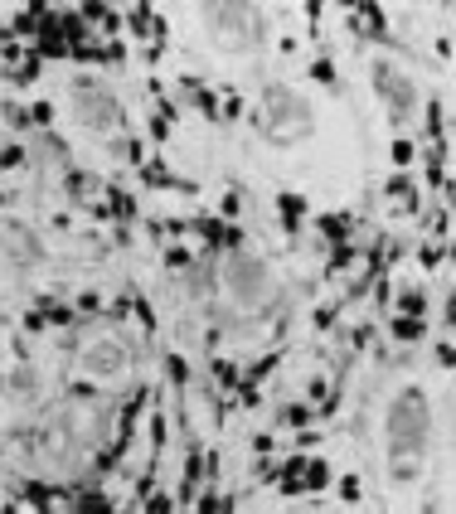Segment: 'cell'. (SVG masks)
<instances>
[{
    "instance_id": "42",
    "label": "cell",
    "mask_w": 456,
    "mask_h": 514,
    "mask_svg": "<svg viewBox=\"0 0 456 514\" xmlns=\"http://www.w3.org/2000/svg\"><path fill=\"white\" fill-rule=\"evenodd\" d=\"M165 262H170V267H189L194 257H189V247H165Z\"/></svg>"
},
{
    "instance_id": "34",
    "label": "cell",
    "mask_w": 456,
    "mask_h": 514,
    "mask_svg": "<svg viewBox=\"0 0 456 514\" xmlns=\"http://www.w3.org/2000/svg\"><path fill=\"white\" fill-rule=\"evenodd\" d=\"M29 122H34V127H54V102H34V107H29Z\"/></svg>"
},
{
    "instance_id": "43",
    "label": "cell",
    "mask_w": 456,
    "mask_h": 514,
    "mask_svg": "<svg viewBox=\"0 0 456 514\" xmlns=\"http://www.w3.org/2000/svg\"><path fill=\"white\" fill-rule=\"evenodd\" d=\"M102 316H107V321H127V316H132V301H127V296H122V301H112Z\"/></svg>"
},
{
    "instance_id": "50",
    "label": "cell",
    "mask_w": 456,
    "mask_h": 514,
    "mask_svg": "<svg viewBox=\"0 0 456 514\" xmlns=\"http://www.w3.org/2000/svg\"><path fill=\"white\" fill-rule=\"evenodd\" d=\"M437 364H442V369H452V340H442V345H437Z\"/></svg>"
},
{
    "instance_id": "2",
    "label": "cell",
    "mask_w": 456,
    "mask_h": 514,
    "mask_svg": "<svg viewBox=\"0 0 456 514\" xmlns=\"http://www.w3.org/2000/svg\"><path fill=\"white\" fill-rule=\"evenodd\" d=\"M223 277H228V291H233L238 306H258V301L267 296V267L253 262V257H233Z\"/></svg>"
},
{
    "instance_id": "41",
    "label": "cell",
    "mask_w": 456,
    "mask_h": 514,
    "mask_svg": "<svg viewBox=\"0 0 456 514\" xmlns=\"http://www.w3.org/2000/svg\"><path fill=\"white\" fill-rule=\"evenodd\" d=\"M292 441L301 446V451H311V446H321V432H316V427H301V432H296Z\"/></svg>"
},
{
    "instance_id": "51",
    "label": "cell",
    "mask_w": 456,
    "mask_h": 514,
    "mask_svg": "<svg viewBox=\"0 0 456 514\" xmlns=\"http://www.w3.org/2000/svg\"><path fill=\"white\" fill-rule=\"evenodd\" d=\"M5 39H10V29H5V25H0V44H5Z\"/></svg>"
},
{
    "instance_id": "16",
    "label": "cell",
    "mask_w": 456,
    "mask_h": 514,
    "mask_svg": "<svg viewBox=\"0 0 456 514\" xmlns=\"http://www.w3.org/2000/svg\"><path fill=\"white\" fill-rule=\"evenodd\" d=\"M330 476H335V471H330V461H306V471H301V490H325L330 486Z\"/></svg>"
},
{
    "instance_id": "25",
    "label": "cell",
    "mask_w": 456,
    "mask_h": 514,
    "mask_svg": "<svg viewBox=\"0 0 456 514\" xmlns=\"http://www.w3.org/2000/svg\"><path fill=\"white\" fill-rule=\"evenodd\" d=\"M233 403H238V407H258V403H263V388H258V383H248V379H238Z\"/></svg>"
},
{
    "instance_id": "36",
    "label": "cell",
    "mask_w": 456,
    "mask_h": 514,
    "mask_svg": "<svg viewBox=\"0 0 456 514\" xmlns=\"http://www.w3.org/2000/svg\"><path fill=\"white\" fill-rule=\"evenodd\" d=\"M306 398H311V403H330V383L311 379V383H306Z\"/></svg>"
},
{
    "instance_id": "17",
    "label": "cell",
    "mask_w": 456,
    "mask_h": 514,
    "mask_svg": "<svg viewBox=\"0 0 456 514\" xmlns=\"http://www.w3.org/2000/svg\"><path fill=\"white\" fill-rule=\"evenodd\" d=\"M359 247H364V243H340L335 252H330V267H325V277H340L345 267H354V262H359Z\"/></svg>"
},
{
    "instance_id": "22",
    "label": "cell",
    "mask_w": 456,
    "mask_h": 514,
    "mask_svg": "<svg viewBox=\"0 0 456 514\" xmlns=\"http://www.w3.org/2000/svg\"><path fill=\"white\" fill-rule=\"evenodd\" d=\"M39 68H44V63H39V58H25V63H20V68H10V87H29V82L39 78Z\"/></svg>"
},
{
    "instance_id": "8",
    "label": "cell",
    "mask_w": 456,
    "mask_h": 514,
    "mask_svg": "<svg viewBox=\"0 0 456 514\" xmlns=\"http://www.w3.org/2000/svg\"><path fill=\"white\" fill-rule=\"evenodd\" d=\"M141 180H146L151 190H180V194H194V185H185L180 175H170V170H165V161L141 165Z\"/></svg>"
},
{
    "instance_id": "1",
    "label": "cell",
    "mask_w": 456,
    "mask_h": 514,
    "mask_svg": "<svg viewBox=\"0 0 456 514\" xmlns=\"http://www.w3.org/2000/svg\"><path fill=\"white\" fill-rule=\"evenodd\" d=\"M432 432V407L423 388H403L388 407V437H393V461H413L428 446Z\"/></svg>"
},
{
    "instance_id": "20",
    "label": "cell",
    "mask_w": 456,
    "mask_h": 514,
    "mask_svg": "<svg viewBox=\"0 0 456 514\" xmlns=\"http://www.w3.org/2000/svg\"><path fill=\"white\" fill-rule=\"evenodd\" d=\"M423 330H428V325L413 321V316H393V325H388V335L403 340V345H408V340H423Z\"/></svg>"
},
{
    "instance_id": "45",
    "label": "cell",
    "mask_w": 456,
    "mask_h": 514,
    "mask_svg": "<svg viewBox=\"0 0 456 514\" xmlns=\"http://www.w3.org/2000/svg\"><path fill=\"white\" fill-rule=\"evenodd\" d=\"M218 117H223V122H238L243 117V97H228V102L218 107Z\"/></svg>"
},
{
    "instance_id": "29",
    "label": "cell",
    "mask_w": 456,
    "mask_h": 514,
    "mask_svg": "<svg viewBox=\"0 0 456 514\" xmlns=\"http://www.w3.org/2000/svg\"><path fill=\"white\" fill-rule=\"evenodd\" d=\"M218 214H223V223H233V218L243 214V194H238V190H228L223 199H218Z\"/></svg>"
},
{
    "instance_id": "19",
    "label": "cell",
    "mask_w": 456,
    "mask_h": 514,
    "mask_svg": "<svg viewBox=\"0 0 456 514\" xmlns=\"http://www.w3.org/2000/svg\"><path fill=\"white\" fill-rule=\"evenodd\" d=\"M146 432H151V456H161L165 446H170V422H165V412H151Z\"/></svg>"
},
{
    "instance_id": "31",
    "label": "cell",
    "mask_w": 456,
    "mask_h": 514,
    "mask_svg": "<svg viewBox=\"0 0 456 514\" xmlns=\"http://www.w3.org/2000/svg\"><path fill=\"white\" fill-rule=\"evenodd\" d=\"M146 514H175V495H165V490L146 495Z\"/></svg>"
},
{
    "instance_id": "24",
    "label": "cell",
    "mask_w": 456,
    "mask_h": 514,
    "mask_svg": "<svg viewBox=\"0 0 456 514\" xmlns=\"http://www.w3.org/2000/svg\"><path fill=\"white\" fill-rule=\"evenodd\" d=\"M97 190V180L92 175H83V170H68V199H83V194Z\"/></svg>"
},
{
    "instance_id": "39",
    "label": "cell",
    "mask_w": 456,
    "mask_h": 514,
    "mask_svg": "<svg viewBox=\"0 0 456 514\" xmlns=\"http://www.w3.org/2000/svg\"><path fill=\"white\" fill-rule=\"evenodd\" d=\"M418 262H423V267H437V262H447V247H423V252H418Z\"/></svg>"
},
{
    "instance_id": "10",
    "label": "cell",
    "mask_w": 456,
    "mask_h": 514,
    "mask_svg": "<svg viewBox=\"0 0 456 514\" xmlns=\"http://www.w3.org/2000/svg\"><path fill=\"white\" fill-rule=\"evenodd\" d=\"M102 214L117 218V223H132V218H136V194H127V190H117V185H112V190H107V204H102Z\"/></svg>"
},
{
    "instance_id": "26",
    "label": "cell",
    "mask_w": 456,
    "mask_h": 514,
    "mask_svg": "<svg viewBox=\"0 0 456 514\" xmlns=\"http://www.w3.org/2000/svg\"><path fill=\"white\" fill-rule=\"evenodd\" d=\"M165 374L175 379V388H185V383H189V364H185V354H165Z\"/></svg>"
},
{
    "instance_id": "4",
    "label": "cell",
    "mask_w": 456,
    "mask_h": 514,
    "mask_svg": "<svg viewBox=\"0 0 456 514\" xmlns=\"http://www.w3.org/2000/svg\"><path fill=\"white\" fill-rule=\"evenodd\" d=\"M189 233H194V238H204L209 247H228V252H238V247L248 243L238 223H223V218H209V214L189 218Z\"/></svg>"
},
{
    "instance_id": "23",
    "label": "cell",
    "mask_w": 456,
    "mask_h": 514,
    "mask_svg": "<svg viewBox=\"0 0 456 514\" xmlns=\"http://www.w3.org/2000/svg\"><path fill=\"white\" fill-rule=\"evenodd\" d=\"M238 364H233V359H214V383L218 388H238Z\"/></svg>"
},
{
    "instance_id": "13",
    "label": "cell",
    "mask_w": 456,
    "mask_h": 514,
    "mask_svg": "<svg viewBox=\"0 0 456 514\" xmlns=\"http://www.w3.org/2000/svg\"><path fill=\"white\" fill-rule=\"evenodd\" d=\"M277 209H282V228H287V233H301L306 199H301V194H282V199H277Z\"/></svg>"
},
{
    "instance_id": "12",
    "label": "cell",
    "mask_w": 456,
    "mask_h": 514,
    "mask_svg": "<svg viewBox=\"0 0 456 514\" xmlns=\"http://www.w3.org/2000/svg\"><path fill=\"white\" fill-rule=\"evenodd\" d=\"M44 15H49V5H39V0H34V5H25V10L15 15V25H10V39H15V34H39Z\"/></svg>"
},
{
    "instance_id": "15",
    "label": "cell",
    "mask_w": 456,
    "mask_h": 514,
    "mask_svg": "<svg viewBox=\"0 0 456 514\" xmlns=\"http://www.w3.org/2000/svg\"><path fill=\"white\" fill-rule=\"evenodd\" d=\"M423 311H428V296H423L418 287L398 291V301H393V316H413V321H423Z\"/></svg>"
},
{
    "instance_id": "28",
    "label": "cell",
    "mask_w": 456,
    "mask_h": 514,
    "mask_svg": "<svg viewBox=\"0 0 456 514\" xmlns=\"http://www.w3.org/2000/svg\"><path fill=\"white\" fill-rule=\"evenodd\" d=\"M442 122H447V107H442V102H428V136H437V141H442V136H447V127H442Z\"/></svg>"
},
{
    "instance_id": "37",
    "label": "cell",
    "mask_w": 456,
    "mask_h": 514,
    "mask_svg": "<svg viewBox=\"0 0 456 514\" xmlns=\"http://www.w3.org/2000/svg\"><path fill=\"white\" fill-rule=\"evenodd\" d=\"M340 306H345V301H335V306H321V311H316V330H330V325H335V316H340Z\"/></svg>"
},
{
    "instance_id": "27",
    "label": "cell",
    "mask_w": 456,
    "mask_h": 514,
    "mask_svg": "<svg viewBox=\"0 0 456 514\" xmlns=\"http://www.w3.org/2000/svg\"><path fill=\"white\" fill-rule=\"evenodd\" d=\"M277 364H282V354H263V359H258L253 369H248V383H263V379L272 374V369H277Z\"/></svg>"
},
{
    "instance_id": "11",
    "label": "cell",
    "mask_w": 456,
    "mask_h": 514,
    "mask_svg": "<svg viewBox=\"0 0 456 514\" xmlns=\"http://www.w3.org/2000/svg\"><path fill=\"white\" fill-rule=\"evenodd\" d=\"M39 316H44V325L49 330H68V325H78V316L68 311V306H58V301H49V296H39V306H34Z\"/></svg>"
},
{
    "instance_id": "44",
    "label": "cell",
    "mask_w": 456,
    "mask_h": 514,
    "mask_svg": "<svg viewBox=\"0 0 456 514\" xmlns=\"http://www.w3.org/2000/svg\"><path fill=\"white\" fill-rule=\"evenodd\" d=\"M78 311H83V316H97V311H102L97 291H83V296H78Z\"/></svg>"
},
{
    "instance_id": "9",
    "label": "cell",
    "mask_w": 456,
    "mask_h": 514,
    "mask_svg": "<svg viewBox=\"0 0 456 514\" xmlns=\"http://www.w3.org/2000/svg\"><path fill=\"white\" fill-rule=\"evenodd\" d=\"M316 228H321V238H325L330 247L354 243V218H349V214H325L321 223H316Z\"/></svg>"
},
{
    "instance_id": "18",
    "label": "cell",
    "mask_w": 456,
    "mask_h": 514,
    "mask_svg": "<svg viewBox=\"0 0 456 514\" xmlns=\"http://www.w3.org/2000/svg\"><path fill=\"white\" fill-rule=\"evenodd\" d=\"M122 25L132 29V34H151V25H156V10H151V5H132V10L122 15Z\"/></svg>"
},
{
    "instance_id": "47",
    "label": "cell",
    "mask_w": 456,
    "mask_h": 514,
    "mask_svg": "<svg viewBox=\"0 0 456 514\" xmlns=\"http://www.w3.org/2000/svg\"><path fill=\"white\" fill-rule=\"evenodd\" d=\"M25 330H29V335H44L49 325H44V316H39V311H29V316H25Z\"/></svg>"
},
{
    "instance_id": "30",
    "label": "cell",
    "mask_w": 456,
    "mask_h": 514,
    "mask_svg": "<svg viewBox=\"0 0 456 514\" xmlns=\"http://www.w3.org/2000/svg\"><path fill=\"white\" fill-rule=\"evenodd\" d=\"M311 78L321 82V87H335V82H340V78H335V63H330V58H316V63H311Z\"/></svg>"
},
{
    "instance_id": "14",
    "label": "cell",
    "mask_w": 456,
    "mask_h": 514,
    "mask_svg": "<svg viewBox=\"0 0 456 514\" xmlns=\"http://www.w3.org/2000/svg\"><path fill=\"white\" fill-rule=\"evenodd\" d=\"M383 190H388V199H398V209L403 214H413V209H418V190H413V180H408V175H393V180H388V185H383Z\"/></svg>"
},
{
    "instance_id": "48",
    "label": "cell",
    "mask_w": 456,
    "mask_h": 514,
    "mask_svg": "<svg viewBox=\"0 0 456 514\" xmlns=\"http://www.w3.org/2000/svg\"><path fill=\"white\" fill-rule=\"evenodd\" d=\"M340 495H345V500H359V476H345V481H340Z\"/></svg>"
},
{
    "instance_id": "32",
    "label": "cell",
    "mask_w": 456,
    "mask_h": 514,
    "mask_svg": "<svg viewBox=\"0 0 456 514\" xmlns=\"http://www.w3.org/2000/svg\"><path fill=\"white\" fill-rule=\"evenodd\" d=\"M20 58H25V44H20V39H5V44H0V63H5V68H20Z\"/></svg>"
},
{
    "instance_id": "38",
    "label": "cell",
    "mask_w": 456,
    "mask_h": 514,
    "mask_svg": "<svg viewBox=\"0 0 456 514\" xmlns=\"http://www.w3.org/2000/svg\"><path fill=\"white\" fill-rule=\"evenodd\" d=\"M301 471H306V456H287L282 461V481H301Z\"/></svg>"
},
{
    "instance_id": "21",
    "label": "cell",
    "mask_w": 456,
    "mask_h": 514,
    "mask_svg": "<svg viewBox=\"0 0 456 514\" xmlns=\"http://www.w3.org/2000/svg\"><path fill=\"white\" fill-rule=\"evenodd\" d=\"M277 422H287V427L301 432V427H311V407H306V403H287L282 412H277Z\"/></svg>"
},
{
    "instance_id": "5",
    "label": "cell",
    "mask_w": 456,
    "mask_h": 514,
    "mask_svg": "<svg viewBox=\"0 0 456 514\" xmlns=\"http://www.w3.org/2000/svg\"><path fill=\"white\" fill-rule=\"evenodd\" d=\"M267 122L272 127H306L311 112H306V102L292 97L287 87H267Z\"/></svg>"
},
{
    "instance_id": "6",
    "label": "cell",
    "mask_w": 456,
    "mask_h": 514,
    "mask_svg": "<svg viewBox=\"0 0 456 514\" xmlns=\"http://www.w3.org/2000/svg\"><path fill=\"white\" fill-rule=\"evenodd\" d=\"M83 364H88V374H92V379H112V374H122V369H127V350H122V345H112V340H102V345H92V350L83 354Z\"/></svg>"
},
{
    "instance_id": "33",
    "label": "cell",
    "mask_w": 456,
    "mask_h": 514,
    "mask_svg": "<svg viewBox=\"0 0 456 514\" xmlns=\"http://www.w3.org/2000/svg\"><path fill=\"white\" fill-rule=\"evenodd\" d=\"M20 165H25V146H5V151H0V175H5V170H20Z\"/></svg>"
},
{
    "instance_id": "40",
    "label": "cell",
    "mask_w": 456,
    "mask_h": 514,
    "mask_svg": "<svg viewBox=\"0 0 456 514\" xmlns=\"http://www.w3.org/2000/svg\"><path fill=\"white\" fill-rule=\"evenodd\" d=\"M132 316H136L141 325H146V330H156V311H151L146 301H132Z\"/></svg>"
},
{
    "instance_id": "35",
    "label": "cell",
    "mask_w": 456,
    "mask_h": 514,
    "mask_svg": "<svg viewBox=\"0 0 456 514\" xmlns=\"http://www.w3.org/2000/svg\"><path fill=\"white\" fill-rule=\"evenodd\" d=\"M194 514H218V495L214 490H199V495H194Z\"/></svg>"
},
{
    "instance_id": "46",
    "label": "cell",
    "mask_w": 456,
    "mask_h": 514,
    "mask_svg": "<svg viewBox=\"0 0 456 514\" xmlns=\"http://www.w3.org/2000/svg\"><path fill=\"white\" fill-rule=\"evenodd\" d=\"M413 161V141H393V165H408Z\"/></svg>"
},
{
    "instance_id": "3",
    "label": "cell",
    "mask_w": 456,
    "mask_h": 514,
    "mask_svg": "<svg viewBox=\"0 0 456 514\" xmlns=\"http://www.w3.org/2000/svg\"><path fill=\"white\" fill-rule=\"evenodd\" d=\"M374 82H378V92H383V102H388V112H393V122H408V112H413V102H418L413 78L398 73L393 63H374Z\"/></svg>"
},
{
    "instance_id": "7",
    "label": "cell",
    "mask_w": 456,
    "mask_h": 514,
    "mask_svg": "<svg viewBox=\"0 0 456 514\" xmlns=\"http://www.w3.org/2000/svg\"><path fill=\"white\" fill-rule=\"evenodd\" d=\"M34 58H39V63H44V58H68V39H63V29H58V10L44 15L39 39H34Z\"/></svg>"
},
{
    "instance_id": "49",
    "label": "cell",
    "mask_w": 456,
    "mask_h": 514,
    "mask_svg": "<svg viewBox=\"0 0 456 514\" xmlns=\"http://www.w3.org/2000/svg\"><path fill=\"white\" fill-rule=\"evenodd\" d=\"M253 446H258V451L267 456V451H272V446H277V441H272V432H253Z\"/></svg>"
}]
</instances>
